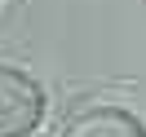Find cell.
<instances>
[{
  "label": "cell",
  "instance_id": "cell-1",
  "mask_svg": "<svg viewBox=\"0 0 146 137\" xmlns=\"http://www.w3.org/2000/svg\"><path fill=\"white\" fill-rule=\"evenodd\" d=\"M44 119V89L27 71L0 66V137H31Z\"/></svg>",
  "mask_w": 146,
  "mask_h": 137
},
{
  "label": "cell",
  "instance_id": "cell-2",
  "mask_svg": "<svg viewBox=\"0 0 146 137\" xmlns=\"http://www.w3.org/2000/svg\"><path fill=\"white\" fill-rule=\"evenodd\" d=\"M62 137H146V128L119 106H89L62 128Z\"/></svg>",
  "mask_w": 146,
  "mask_h": 137
}]
</instances>
